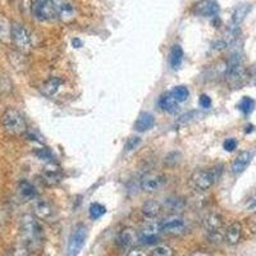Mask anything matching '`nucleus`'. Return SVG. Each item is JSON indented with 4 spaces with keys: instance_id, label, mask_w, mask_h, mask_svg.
<instances>
[{
    "instance_id": "32",
    "label": "nucleus",
    "mask_w": 256,
    "mask_h": 256,
    "mask_svg": "<svg viewBox=\"0 0 256 256\" xmlns=\"http://www.w3.org/2000/svg\"><path fill=\"white\" fill-rule=\"evenodd\" d=\"M36 155H37L38 158H40V159H42V160H50L51 158H53L51 153L47 150L46 147H41V149L36 150Z\"/></svg>"
},
{
    "instance_id": "41",
    "label": "nucleus",
    "mask_w": 256,
    "mask_h": 256,
    "mask_svg": "<svg viewBox=\"0 0 256 256\" xmlns=\"http://www.w3.org/2000/svg\"><path fill=\"white\" fill-rule=\"evenodd\" d=\"M255 206H256V200L254 201L253 204H251V205H250V208H255Z\"/></svg>"
},
{
    "instance_id": "40",
    "label": "nucleus",
    "mask_w": 256,
    "mask_h": 256,
    "mask_svg": "<svg viewBox=\"0 0 256 256\" xmlns=\"http://www.w3.org/2000/svg\"><path fill=\"white\" fill-rule=\"evenodd\" d=\"M254 130V127L253 126H248V130H246V132H251V131H253Z\"/></svg>"
},
{
    "instance_id": "24",
    "label": "nucleus",
    "mask_w": 256,
    "mask_h": 256,
    "mask_svg": "<svg viewBox=\"0 0 256 256\" xmlns=\"http://www.w3.org/2000/svg\"><path fill=\"white\" fill-rule=\"evenodd\" d=\"M10 32H12V24L9 23L5 17L0 15V40L1 41H9L10 40Z\"/></svg>"
},
{
    "instance_id": "20",
    "label": "nucleus",
    "mask_w": 256,
    "mask_h": 256,
    "mask_svg": "<svg viewBox=\"0 0 256 256\" xmlns=\"http://www.w3.org/2000/svg\"><path fill=\"white\" fill-rule=\"evenodd\" d=\"M141 212L146 218H155L162 212V205L158 201H147L142 205Z\"/></svg>"
},
{
    "instance_id": "34",
    "label": "nucleus",
    "mask_w": 256,
    "mask_h": 256,
    "mask_svg": "<svg viewBox=\"0 0 256 256\" xmlns=\"http://www.w3.org/2000/svg\"><path fill=\"white\" fill-rule=\"evenodd\" d=\"M199 104H200L201 108H204V109H208V108H210V106H212V99H210L208 95L203 94L200 96V99H199Z\"/></svg>"
},
{
    "instance_id": "25",
    "label": "nucleus",
    "mask_w": 256,
    "mask_h": 256,
    "mask_svg": "<svg viewBox=\"0 0 256 256\" xmlns=\"http://www.w3.org/2000/svg\"><path fill=\"white\" fill-rule=\"evenodd\" d=\"M165 206H167L169 210H172V212H182V210L185 209V201L181 198L172 196V198L167 199Z\"/></svg>"
},
{
    "instance_id": "38",
    "label": "nucleus",
    "mask_w": 256,
    "mask_h": 256,
    "mask_svg": "<svg viewBox=\"0 0 256 256\" xmlns=\"http://www.w3.org/2000/svg\"><path fill=\"white\" fill-rule=\"evenodd\" d=\"M72 45H73V47H81L82 46V42H81V40H78V38H74V40H72Z\"/></svg>"
},
{
    "instance_id": "21",
    "label": "nucleus",
    "mask_w": 256,
    "mask_h": 256,
    "mask_svg": "<svg viewBox=\"0 0 256 256\" xmlns=\"http://www.w3.org/2000/svg\"><path fill=\"white\" fill-rule=\"evenodd\" d=\"M251 10L250 4H240L237 8L235 9L232 15V22L235 26H240V24L244 22V19L246 18V15L249 14V12Z\"/></svg>"
},
{
    "instance_id": "16",
    "label": "nucleus",
    "mask_w": 256,
    "mask_h": 256,
    "mask_svg": "<svg viewBox=\"0 0 256 256\" xmlns=\"http://www.w3.org/2000/svg\"><path fill=\"white\" fill-rule=\"evenodd\" d=\"M154 123H155V119L150 113H141L139 118L136 119L135 130L139 131V132H145V131H149L150 128H153Z\"/></svg>"
},
{
    "instance_id": "3",
    "label": "nucleus",
    "mask_w": 256,
    "mask_h": 256,
    "mask_svg": "<svg viewBox=\"0 0 256 256\" xmlns=\"http://www.w3.org/2000/svg\"><path fill=\"white\" fill-rule=\"evenodd\" d=\"M32 13L37 19L47 21L58 18V8L55 0H32Z\"/></svg>"
},
{
    "instance_id": "1",
    "label": "nucleus",
    "mask_w": 256,
    "mask_h": 256,
    "mask_svg": "<svg viewBox=\"0 0 256 256\" xmlns=\"http://www.w3.org/2000/svg\"><path fill=\"white\" fill-rule=\"evenodd\" d=\"M21 236L23 246L28 250H35L40 246L42 240V228L35 217L24 215L21 221Z\"/></svg>"
},
{
    "instance_id": "18",
    "label": "nucleus",
    "mask_w": 256,
    "mask_h": 256,
    "mask_svg": "<svg viewBox=\"0 0 256 256\" xmlns=\"http://www.w3.org/2000/svg\"><path fill=\"white\" fill-rule=\"evenodd\" d=\"M159 105L164 112L171 113V114H173V113H176L178 110V101L174 99L172 92L162 95L159 100Z\"/></svg>"
},
{
    "instance_id": "37",
    "label": "nucleus",
    "mask_w": 256,
    "mask_h": 256,
    "mask_svg": "<svg viewBox=\"0 0 256 256\" xmlns=\"http://www.w3.org/2000/svg\"><path fill=\"white\" fill-rule=\"evenodd\" d=\"M127 256H149V255H147L146 253H144V251L139 250V249H132L130 253L127 254Z\"/></svg>"
},
{
    "instance_id": "39",
    "label": "nucleus",
    "mask_w": 256,
    "mask_h": 256,
    "mask_svg": "<svg viewBox=\"0 0 256 256\" xmlns=\"http://www.w3.org/2000/svg\"><path fill=\"white\" fill-rule=\"evenodd\" d=\"M191 256H212V255L208 253H204V251H196V253L192 254Z\"/></svg>"
},
{
    "instance_id": "17",
    "label": "nucleus",
    "mask_w": 256,
    "mask_h": 256,
    "mask_svg": "<svg viewBox=\"0 0 256 256\" xmlns=\"http://www.w3.org/2000/svg\"><path fill=\"white\" fill-rule=\"evenodd\" d=\"M62 83H63V81L60 80L59 77H51V78H49L47 81H45L44 85H42V87H41L42 94L47 97L54 96V95L58 92L59 87L62 86Z\"/></svg>"
},
{
    "instance_id": "33",
    "label": "nucleus",
    "mask_w": 256,
    "mask_h": 256,
    "mask_svg": "<svg viewBox=\"0 0 256 256\" xmlns=\"http://www.w3.org/2000/svg\"><path fill=\"white\" fill-rule=\"evenodd\" d=\"M141 144V139L140 137H131V139H128V141L126 142V149L128 151L130 150H133V149H136V147L139 146V145Z\"/></svg>"
},
{
    "instance_id": "14",
    "label": "nucleus",
    "mask_w": 256,
    "mask_h": 256,
    "mask_svg": "<svg viewBox=\"0 0 256 256\" xmlns=\"http://www.w3.org/2000/svg\"><path fill=\"white\" fill-rule=\"evenodd\" d=\"M241 236H242V226L239 222H235L227 228L226 233H224V239L227 241L228 245H235L239 244L241 241Z\"/></svg>"
},
{
    "instance_id": "10",
    "label": "nucleus",
    "mask_w": 256,
    "mask_h": 256,
    "mask_svg": "<svg viewBox=\"0 0 256 256\" xmlns=\"http://www.w3.org/2000/svg\"><path fill=\"white\" fill-rule=\"evenodd\" d=\"M186 230V221L181 217H171L162 223V231L168 235H180Z\"/></svg>"
},
{
    "instance_id": "4",
    "label": "nucleus",
    "mask_w": 256,
    "mask_h": 256,
    "mask_svg": "<svg viewBox=\"0 0 256 256\" xmlns=\"http://www.w3.org/2000/svg\"><path fill=\"white\" fill-rule=\"evenodd\" d=\"M10 41L14 44L18 50L22 53H27L31 49V35L24 26L21 23L12 24V32H10Z\"/></svg>"
},
{
    "instance_id": "5",
    "label": "nucleus",
    "mask_w": 256,
    "mask_h": 256,
    "mask_svg": "<svg viewBox=\"0 0 256 256\" xmlns=\"http://www.w3.org/2000/svg\"><path fill=\"white\" fill-rule=\"evenodd\" d=\"M215 181H217V174L214 171L200 169V171L194 172L190 182L194 189L199 190V191H208L214 185Z\"/></svg>"
},
{
    "instance_id": "35",
    "label": "nucleus",
    "mask_w": 256,
    "mask_h": 256,
    "mask_svg": "<svg viewBox=\"0 0 256 256\" xmlns=\"http://www.w3.org/2000/svg\"><path fill=\"white\" fill-rule=\"evenodd\" d=\"M223 147H224V150L226 151H233L237 147V141H236L235 139H228L224 141L223 144Z\"/></svg>"
},
{
    "instance_id": "26",
    "label": "nucleus",
    "mask_w": 256,
    "mask_h": 256,
    "mask_svg": "<svg viewBox=\"0 0 256 256\" xmlns=\"http://www.w3.org/2000/svg\"><path fill=\"white\" fill-rule=\"evenodd\" d=\"M172 95H173V97L178 103H183V101L189 99L190 91L186 86H177V87H174L172 90Z\"/></svg>"
},
{
    "instance_id": "42",
    "label": "nucleus",
    "mask_w": 256,
    "mask_h": 256,
    "mask_svg": "<svg viewBox=\"0 0 256 256\" xmlns=\"http://www.w3.org/2000/svg\"><path fill=\"white\" fill-rule=\"evenodd\" d=\"M9 1H13V0H9Z\"/></svg>"
},
{
    "instance_id": "29",
    "label": "nucleus",
    "mask_w": 256,
    "mask_h": 256,
    "mask_svg": "<svg viewBox=\"0 0 256 256\" xmlns=\"http://www.w3.org/2000/svg\"><path fill=\"white\" fill-rule=\"evenodd\" d=\"M13 90V83L5 73H0V94H9Z\"/></svg>"
},
{
    "instance_id": "7",
    "label": "nucleus",
    "mask_w": 256,
    "mask_h": 256,
    "mask_svg": "<svg viewBox=\"0 0 256 256\" xmlns=\"http://www.w3.org/2000/svg\"><path fill=\"white\" fill-rule=\"evenodd\" d=\"M163 182H164L163 176H160L159 173H155V172H149V173L142 176L140 186H141L142 191L147 192V194H153L162 187Z\"/></svg>"
},
{
    "instance_id": "31",
    "label": "nucleus",
    "mask_w": 256,
    "mask_h": 256,
    "mask_svg": "<svg viewBox=\"0 0 256 256\" xmlns=\"http://www.w3.org/2000/svg\"><path fill=\"white\" fill-rule=\"evenodd\" d=\"M254 105H255V103H254L253 99L249 96H245L241 100V103H240V109H241L244 114H249V113L253 112Z\"/></svg>"
},
{
    "instance_id": "30",
    "label": "nucleus",
    "mask_w": 256,
    "mask_h": 256,
    "mask_svg": "<svg viewBox=\"0 0 256 256\" xmlns=\"http://www.w3.org/2000/svg\"><path fill=\"white\" fill-rule=\"evenodd\" d=\"M173 249L167 246V245H158L151 250V256H173Z\"/></svg>"
},
{
    "instance_id": "13",
    "label": "nucleus",
    "mask_w": 256,
    "mask_h": 256,
    "mask_svg": "<svg viewBox=\"0 0 256 256\" xmlns=\"http://www.w3.org/2000/svg\"><path fill=\"white\" fill-rule=\"evenodd\" d=\"M117 241L118 244L123 246V248H133L137 242L140 241L139 239V235L136 232L133 228H124L122 230L121 232L118 233V237H117Z\"/></svg>"
},
{
    "instance_id": "12",
    "label": "nucleus",
    "mask_w": 256,
    "mask_h": 256,
    "mask_svg": "<svg viewBox=\"0 0 256 256\" xmlns=\"http://www.w3.org/2000/svg\"><path fill=\"white\" fill-rule=\"evenodd\" d=\"M203 227L206 232L212 235V233L222 232V227H223V218L219 214L215 213H210L204 218Z\"/></svg>"
},
{
    "instance_id": "22",
    "label": "nucleus",
    "mask_w": 256,
    "mask_h": 256,
    "mask_svg": "<svg viewBox=\"0 0 256 256\" xmlns=\"http://www.w3.org/2000/svg\"><path fill=\"white\" fill-rule=\"evenodd\" d=\"M183 59V50L180 45H173L172 47L171 54H169V63H171V67L173 69H178L181 67V63H182Z\"/></svg>"
},
{
    "instance_id": "23",
    "label": "nucleus",
    "mask_w": 256,
    "mask_h": 256,
    "mask_svg": "<svg viewBox=\"0 0 256 256\" xmlns=\"http://www.w3.org/2000/svg\"><path fill=\"white\" fill-rule=\"evenodd\" d=\"M56 8H58V17L63 18V19H67V18L73 17V6L69 3H65V1H56Z\"/></svg>"
},
{
    "instance_id": "27",
    "label": "nucleus",
    "mask_w": 256,
    "mask_h": 256,
    "mask_svg": "<svg viewBox=\"0 0 256 256\" xmlns=\"http://www.w3.org/2000/svg\"><path fill=\"white\" fill-rule=\"evenodd\" d=\"M162 231V223L158 222H149L142 228V236H158Z\"/></svg>"
},
{
    "instance_id": "19",
    "label": "nucleus",
    "mask_w": 256,
    "mask_h": 256,
    "mask_svg": "<svg viewBox=\"0 0 256 256\" xmlns=\"http://www.w3.org/2000/svg\"><path fill=\"white\" fill-rule=\"evenodd\" d=\"M18 194L23 199V201L32 200L36 198V190L33 185L28 182V181H21L18 185Z\"/></svg>"
},
{
    "instance_id": "8",
    "label": "nucleus",
    "mask_w": 256,
    "mask_h": 256,
    "mask_svg": "<svg viewBox=\"0 0 256 256\" xmlns=\"http://www.w3.org/2000/svg\"><path fill=\"white\" fill-rule=\"evenodd\" d=\"M62 169H60V167H59L58 164H55V163L53 162L47 163V164L45 165V168L41 174L42 181H44L45 185L47 186L58 185V183L62 181Z\"/></svg>"
},
{
    "instance_id": "15",
    "label": "nucleus",
    "mask_w": 256,
    "mask_h": 256,
    "mask_svg": "<svg viewBox=\"0 0 256 256\" xmlns=\"http://www.w3.org/2000/svg\"><path fill=\"white\" fill-rule=\"evenodd\" d=\"M251 159H253V154L250 151H242L237 155L232 164V172L235 174H240L248 168V165L250 164Z\"/></svg>"
},
{
    "instance_id": "11",
    "label": "nucleus",
    "mask_w": 256,
    "mask_h": 256,
    "mask_svg": "<svg viewBox=\"0 0 256 256\" xmlns=\"http://www.w3.org/2000/svg\"><path fill=\"white\" fill-rule=\"evenodd\" d=\"M33 214L40 221H47V219H50L53 217L54 209L49 201L38 199L33 203Z\"/></svg>"
},
{
    "instance_id": "6",
    "label": "nucleus",
    "mask_w": 256,
    "mask_h": 256,
    "mask_svg": "<svg viewBox=\"0 0 256 256\" xmlns=\"http://www.w3.org/2000/svg\"><path fill=\"white\" fill-rule=\"evenodd\" d=\"M87 240V230L85 226L80 224L74 228L73 233L71 236L69 244L67 249V256H78L81 250L85 246V242Z\"/></svg>"
},
{
    "instance_id": "2",
    "label": "nucleus",
    "mask_w": 256,
    "mask_h": 256,
    "mask_svg": "<svg viewBox=\"0 0 256 256\" xmlns=\"http://www.w3.org/2000/svg\"><path fill=\"white\" fill-rule=\"evenodd\" d=\"M0 123L3 130L9 136H22L27 132V123L21 112H18L14 108H8L5 112L1 114Z\"/></svg>"
},
{
    "instance_id": "28",
    "label": "nucleus",
    "mask_w": 256,
    "mask_h": 256,
    "mask_svg": "<svg viewBox=\"0 0 256 256\" xmlns=\"http://www.w3.org/2000/svg\"><path fill=\"white\" fill-rule=\"evenodd\" d=\"M90 218L91 219H99L101 218L104 214L106 213V208L104 205H101V204L99 203H94L91 204V206H90Z\"/></svg>"
},
{
    "instance_id": "9",
    "label": "nucleus",
    "mask_w": 256,
    "mask_h": 256,
    "mask_svg": "<svg viewBox=\"0 0 256 256\" xmlns=\"http://www.w3.org/2000/svg\"><path fill=\"white\" fill-rule=\"evenodd\" d=\"M192 12L200 17H214L219 13V5L215 0H200L195 4Z\"/></svg>"
},
{
    "instance_id": "36",
    "label": "nucleus",
    "mask_w": 256,
    "mask_h": 256,
    "mask_svg": "<svg viewBox=\"0 0 256 256\" xmlns=\"http://www.w3.org/2000/svg\"><path fill=\"white\" fill-rule=\"evenodd\" d=\"M12 256H29V250L26 246H21V248L15 249V250L13 251Z\"/></svg>"
}]
</instances>
